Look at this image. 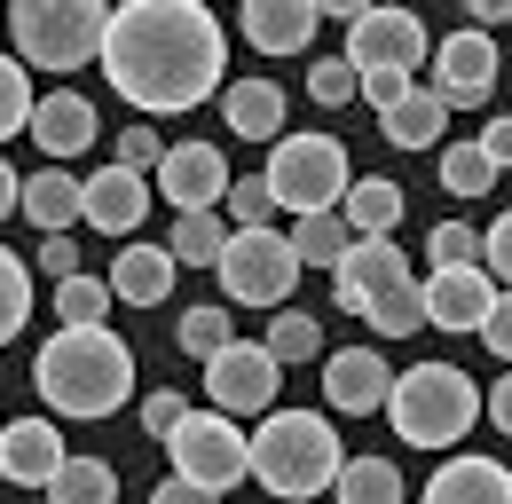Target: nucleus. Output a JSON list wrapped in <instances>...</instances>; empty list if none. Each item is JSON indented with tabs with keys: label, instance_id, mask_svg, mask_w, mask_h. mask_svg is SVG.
Returning <instances> with one entry per match:
<instances>
[{
	"label": "nucleus",
	"instance_id": "f257e3e1",
	"mask_svg": "<svg viewBox=\"0 0 512 504\" xmlns=\"http://www.w3.org/2000/svg\"><path fill=\"white\" fill-rule=\"evenodd\" d=\"M95 63L142 119H182L229 87V32L205 0H119Z\"/></svg>",
	"mask_w": 512,
	"mask_h": 504
},
{
	"label": "nucleus",
	"instance_id": "f03ea898",
	"mask_svg": "<svg viewBox=\"0 0 512 504\" xmlns=\"http://www.w3.org/2000/svg\"><path fill=\"white\" fill-rule=\"evenodd\" d=\"M32 386L56 418H111L134 402V347L111 323H56L32 355Z\"/></svg>",
	"mask_w": 512,
	"mask_h": 504
},
{
	"label": "nucleus",
	"instance_id": "7ed1b4c3",
	"mask_svg": "<svg viewBox=\"0 0 512 504\" xmlns=\"http://www.w3.org/2000/svg\"><path fill=\"white\" fill-rule=\"evenodd\" d=\"M347 449H339V426L323 410H268L253 434V481L284 504H308L339 481Z\"/></svg>",
	"mask_w": 512,
	"mask_h": 504
},
{
	"label": "nucleus",
	"instance_id": "20e7f679",
	"mask_svg": "<svg viewBox=\"0 0 512 504\" xmlns=\"http://www.w3.org/2000/svg\"><path fill=\"white\" fill-rule=\"evenodd\" d=\"M386 418H394V434L410 441V449H449V441L473 434L481 386L457 371V363H410V371H394Z\"/></svg>",
	"mask_w": 512,
	"mask_h": 504
},
{
	"label": "nucleus",
	"instance_id": "39448f33",
	"mask_svg": "<svg viewBox=\"0 0 512 504\" xmlns=\"http://www.w3.org/2000/svg\"><path fill=\"white\" fill-rule=\"evenodd\" d=\"M111 0H8V40L32 71H79L103 56Z\"/></svg>",
	"mask_w": 512,
	"mask_h": 504
},
{
	"label": "nucleus",
	"instance_id": "423d86ee",
	"mask_svg": "<svg viewBox=\"0 0 512 504\" xmlns=\"http://www.w3.org/2000/svg\"><path fill=\"white\" fill-rule=\"evenodd\" d=\"M260 182H268V197H276L284 213H339L347 189H355L347 142H339V134H276Z\"/></svg>",
	"mask_w": 512,
	"mask_h": 504
},
{
	"label": "nucleus",
	"instance_id": "0eeeda50",
	"mask_svg": "<svg viewBox=\"0 0 512 504\" xmlns=\"http://www.w3.org/2000/svg\"><path fill=\"white\" fill-rule=\"evenodd\" d=\"M300 268H308V260L292 252V237H276V229H229V245L213 260L229 308H284L292 284H300Z\"/></svg>",
	"mask_w": 512,
	"mask_h": 504
},
{
	"label": "nucleus",
	"instance_id": "6e6552de",
	"mask_svg": "<svg viewBox=\"0 0 512 504\" xmlns=\"http://www.w3.org/2000/svg\"><path fill=\"white\" fill-rule=\"evenodd\" d=\"M166 449H174V473L197 481V489H213V497H229L237 481H253V434H237L229 410H190L166 434Z\"/></svg>",
	"mask_w": 512,
	"mask_h": 504
},
{
	"label": "nucleus",
	"instance_id": "1a4fd4ad",
	"mask_svg": "<svg viewBox=\"0 0 512 504\" xmlns=\"http://www.w3.org/2000/svg\"><path fill=\"white\" fill-rule=\"evenodd\" d=\"M426 56H434V40H426V24H418L402 0H379V8H363V16L347 24L355 79H371V71H418Z\"/></svg>",
	"mask_w": 512,
	"mask_h": 504
},
{
	"label": "nucleus",
	"instance_id": "9d476101",
	"mask_svg": "<svg viewBox=\"0 0 512 504\" xmlns=\"http://www.w3.org/2000/svg\"><path fill=\"white\" fill-rule=\"evenodd\" d=\"M276 386H284V363L268 355V339H229V347L205 363V394H213V410H229V418H268V410H276Z\"/></svg>",
	"mask_w": 512,
	"mask_h": 504
},
{
	"label": "nucleus",
	"instance_id": "9b49d317",
	"mask_svg": "<svg viewBox=\"0 0 512 504\" xmlns=\"http://www.w3.org/2000/svg\"><path fill=\"white\" fill-rule=\"evenodd\" d=\"M229 158L213 150V142H166V158L150 166V189L174 205V213H221V197H229Z\"/></svg>",
	"mask_w": 512,
	"mask_h": 504
},
{
	"label": "nucleus",
	"instance_id": "f8f14e48",
	"mask_svg": "<svg viewBox=\"0 0 512 504\" xmlns=\"http://www.w3.org/2000/svg\"><path fill=\"white\" fill-rule=\"evenodd\" d=\"M426 71H434L426 87L442 95L449 111H473V103H489V95H497V40H489L481 24H473V32H449L442 48L426 56Z\"/></svg>",
	"mask_w": 512,
	"mask_h": 504
},
{
	"label": "nucleus",
	"instance_id": "ddd939ff",
	"mask_svg": "<svg viewBox=\"0 0 512 504\" xmlns=\"http://www.w3.org/2000/svg\"><path fill=\"white\" fill-rule=\"evenodd\" d=\"M402 276H410V252L394 245V237H355L347 260L331 268V308H339V315H363L379 292H394Z\"/></svg>",
	"mask_w": 512,
	"mask_h": 504
},
{
	"label": "nucleus",
	"instance_id": "4468645a",
	"mask_svg": "<svg viewBox=\"0 0 512 504\" xmlns=\"http://www.w3.org/2000/svg\"><path fill=\"white\" fill-rule=\"evenodd\" d=\"M71 441L56 434V418H8L0 426V481L8 489H48L64 473Z\"/></svg>",
	"mask_w": 512,
	"mask_h": 504
},
{
	"label": "nucleus",
	"instance_id": "2eb2a0df",
	"mask_svg": "<svg viewBox=\"0 0 512 504\" xmlns=\"http://www.w3.org/2000/svg\"><path fill=\"white\" fill-rule=\"evenodd\" d=\"M489 308H497V276H489L481 260L426 276V323H434V331H481Z\"/></svg>",
	"mask_w": 512,
	"mask_h": 504
},
{
	"label": "nucleus",
	"instance_id": "dca6fc26",
	"mask_svg": "<svg viewBox=\"0 0 512 504\" xmlns=\"http://www.w3.org/2000/svg\"><path fill=\"white\" fill-rule=\"evenodd\" d=\"M386 394H394V371H386L379 347H339V355H323V402H331L339 418L386 410Z\"/></svg>",
	"mask_w": 512,
	"mask_h": 504
},
{
	"label": "nucleus",
	"instance_id": "f3484780",
	"mask_svg": "<svg viewBox=\"0 0 512 504\" xmlns=\"http://www.w3.org/2000/svg\"><path fill=\"white\" fill-rule=\"evenodd\" d=\"M150 174H134V166H103V174H87V229H103V237H142V213H150Z\"/></svg>",
	"mask_w": 512,
	"mask_h": 504
},
{
	"label": "nucleus",
	"instance_id": "a211bd4d",
	"mask_svg": "<svg viewBox=\"0 0 512 504\" xmlns=\"http://www.w3.org/2000/svg\"><path fill=\"white\" fill-rule=\"evenodd\" d=\"M237 24H245V40H253L260 56H300V48L316 40L323 8L316 0H245Z\"/></svg>",
	"mask_w": 512,
	"mask_h": 504
},
{
	"label": "nucleus",
	"instance_id": "6ab92c4d",
	"mask_svg": "<svg viewBox=\"0 0 512 504\" xmlns=\"http://www.w3.org/2000/svg\"><path fill=\"white\" fill-rule=\"evenodd\" d=\"M95 134H103L95 103H87V95H71V87H56V95H40V103H32V142H40L56 166H64V158H79Z\"/></svg>",
	"mask_w": 512,
	"mask_h": 504
},
{
	"label": "nucleus",
	"instance_id": "aec40b11",
	"mask_svg": "<svg viewBox=\"0 0 512 504\" xmlns=\"http://www.w3.org/2000/svg\"><path fill=\"white\" fill-rule=\"evenodd\" d=\"M426 504H512V473L497 457H442L434 481H426Z\"/></svg>",
	"mask_w": 512,
	"mask_h": 504
},
{
	"label": "nucleus",
	"instance_id": "412c9836",
	"mask_svg": "<svg viewBox=\"0 0 512 504\" xmlns=\"http://www.w3.org/2000/svg\"><path fill=\"white\" fill-rule=\"evenodd\" d=\"M174 252L166 245H142L127 237V252H111V300H127V308H158L166 292H174Z\"/></svg>",
	"mask_w": 512,
	"mask_h": 504
},
{
	"label": "nucleus",
	"instance_id": "4be33fe9",
	"mask_svg": "<svg viewBox=\"0 0 512 504\" xmlns=\"http://www.w3.org/2000/svg\"><path fill=\"white\" fill-rule=\"evenodd\" d=\"M40 237H64L71 221H87V182H71V166H48L24 182V205H16Z\"/></svg>",
	"mask_w": 512,
	"mask_h": 504
},
{
	"label": "nucleus",
	"instance_id": "5701e85b",
	"mask_svg": "<svg viewBox=\"0 0 512 504\" xmlns=\"http://www.w3.org/2000/svg\"><path fill=\"white\" fill-rule=\"evenodd\" d=\"M221 119H229V134H245V142H276L284 134V87L276 79H229L221 87Z\"/></svg>",
	"mask_w": 512,
	"mask_h": 504
},
{
	"label": "nucleus",
	"instance_id": "b1692460",
	"mask_svg": "<svg viewBox=\"0 0 512 504\" xmlns=\"http://www.w3.org/2000/svg\"><path fill=\"white\" fill-rule=\"evenodd\" d=\"M442 126H449V103L434 95V87H410V95L379 119V134L394 142V150H442Z\"/></svg>",
	"mask_w": 512,
	"mask_h": 504
},
{
	"label": "nucleus",
	"instance_id": "393cba45",
	"mask_svg": "<svg viewBox=\"0 0 512 504\" xmlns=\"http://www.w3.org/2000/svg\"><path fill=\"white\" fill-rule=\"evenodd\" d=\"M339 221H347L355 237H394V221H402V182H386V174L355 182L347 205H339Z\"/></svg>",
	"mask_w": 512,
	"mask_h": 504
},
{
	"label": "nucleus",
	"instance_id": "a878e982",
	"mask_svg": "<svg viewBox=\"0 0 512 504\" xmlns=\"http://www.w3.org/2000/svg\"><path fill=\"white\" fill-rule=\"evenodd\" d=\"M284 237H292V252H300L308 268H339L347 245H355V229H347L339 213H292V229H284Z\"/></svg>",
	"mask_w": 512,
	"mask_h": 504
},
{
	"label": "nucleus",
	"instance_id": "bb28decb",
	"mask_svg": "<svg viewBox=\"0 0 512 504\" xmlns=\"http://www.w3.org/2000/svg\"><path fill=\"white\" fill-rule=\"evenodd\" d=\"M331 504H402V473L386 457H347L331 481Z\"/></svg>",
	"mask_w": 512,
	"mask_h": 504
},
{
	"label": "nucleus",
	"instance_id": "cd10ccee",
	"mask_svg": "<svg viewBox=\"0 0 512 504\" xmlns=\"http://www.w3.org/2000/svg\"><path fill=\"white\" fill-rule=\"evenodd\" d=\"M48 504H119V473L103 457H64V473L48 481Z\"/></svg>",
	"mask_w": 512,
	"mask_h": 504
},
{
	"label": "nucleus",
	"instance_id": "c85d7f7f",
	"mask_svg": "<svg viewBox=\"0 0 512 504\" xmlns=\"http://www.w3.org/2000/svg\"><path fill=\"white\" fill-rule=\"evenodd\" d=\"M221 245H229V221H221V213H174L166 252H174L182 268H213V260H221Z\"/></svg>",
	"mask_w": 512,
	"mask_h": 504
},
{
	"label": "nucleus",
	"instance_id": "c756f323",
	"mask_svg": "<svg viewBox=\"0 0 512 504\" xmlns=\"http://www.w3.org/2000/svg\"><path fill=\"white\" fill-rule=\"evenodd\" d=\"M32 323V252H8L0 245V347Z\"/></svg>",
	"mask_w": 512,
	"mask_h": 504
},
{
	"label": "nucleus",
	"instance_id": "7c9ffc66",
	"mask_svg": "<svg viewBox=\"0 0 512 504\" xmlns=\"http://www.w3.org/2000/svg\"><path fill=\"white\" fill-rule=\"evenodd\" d=\"M442 189H449V197H489V189H497L489 150H481V142H449V150H442Z\"/></svg>",
	"mask_w": 512,
	"mask_h": 504
},
{
	"label": "nucleus",
	"instance_id": "2f4dec72",
	"mask_svg": "<svg viewBox=\"0 0 512 504\" xmlns=\"http://www.w3.org/2000/svg\"><path fill=\"white\" fill-rule=\"evenodd\" d=\"M24 71H32V63L0 48V142H8V134H32V103H40V95H32Z\"/></svg>",
	"mask_w": 512,
	"mask_h": 504
},
{
	"label": "nucleus",
	"instance_id": "473e14b6",
	"mask_svg": "<svg viewBox=\"0 0 512 504\" xmlns=\"http://www.w3.org/2000/svg\"><path fill=\"white\" fill-rule=\"evenodd\" d=\"M174 339H182V355L213 363V355L237 339V323H229V308H190V315H174Z\"/></svg>",
	"mask_w": 512,
	"mask_h": 504
},
{
	"label": "nucleus",
	"instance_id": "72a5a7b5",
	"mask_svg": "<svg viewBox=\"0 0 512 504\" xmlns=\"http://www.w3.org/2000/svg\"><path fill=\"white\" fill-rule=\"evenodd\" d=\"M268 355L276 363H308V355H323V323L300 308H284L276 323H268Z\"/></svg>",
	"mask_w": 512,
	"mask_h": 504
},
{
	"label": "nucleus",
	"instance_id": "f704fd0d",
	"mask_svg": "<svg viewBox=\"0 0 512 504\" xmlns=\"http://www.w3.org/2000/svg\"><path fill=\"white\" fill-rule=\"evenodd\" d=\"M56 315L64 323H103L111 315V276H64L56 284Z\"/></svg>",
	"mask_w": 512,
	"mask_h": 504
},
{
	"label": "nucleus",
	"instance_id": "c9c22d12",
	"mask_svg": "<svg viewBox=\"0 0 512 504\" xmlns=\"http://www.w3.org/2000/svg\"><path fill=\"white\" fill-rule=\"evenodd\" d=\"M308 95H316L323 111H339V103L363 95V79H355V63H347V56H323V63H308Z\"/></svg>",
	"mask_w": 512,
	"mask_h": 504
},
{
	"label": "nucleus",
	"instance_id": "e433bc0d",
	"mask_svg": "<svg viewBox=\"0 0 512 504\" xmlns=\"http://www.w3.org/2000/svg\"><path fill=\"white\" fill-rule=\"evenodd\" d=\"M221 205H229V221H237V229H268V213H276V197H268V182H260V174L229 182V197H221Z\"/></svg>",
	"mask_w": 512,
	"mask_h": 504
},
{
	"label": "nucleus",
	"instance_id": "4c0bfd02",
	"mask_svg": "<svg viewBox=\"0 0 512 504\" xmlns=\"http://www.w3.org/2000/svg\"><path fill=\"white\" fill-rule=\"evenodd\" d=\"M426 252H434V268H465V260H481V229H465V221H442V229L426 237Z\"/></svg>",
	"mask_w": 512,
	"mask_h": 504
},
{
	"label": "nucleus",
	"instance_id": "58836bf2",
	"mask_svg": "<svg viewBox=\"0 0 512 504\" xmlns=\"http://www.w3.org/2000/svg\"><path fill=\"white\" fill-rule=\"evenodd\" d=\"M158 158H166V134H158V126H119V166L150 174Z\"/></svg>",
	"mask_w": 512,
	"mask_h": 504
},
{
	"label": "nucleus",
	"instance_id": "ea45409f",
	"mask_svg": "<svg viewBox=\"0 0 512 504\" xmlns=\"http://www.w3.org/2000/svg\"><path fill=\"white\" fill-rule=\"evenodd\" d=\"M182 418H190V402H182V394H174V386H158V394H142V434H174V426H182Z\"/></svg>",
	"mask_w": 512,
	"mask_h": 504
},
{
	"label": "nucleus",
	"instance_id": "a19ab883",
	"mask_svg": "<svg viewBox=\"0 0 512 504\" xmlns=\"http://www.w3.org/2000/svg\"><path fill=\"white\" fill-rule=\"evenodd\" d=\"M481 268H489V276H497V284L512 292V213L481 229Z\"/></svg>",
	"mask_w": 512,
	"mask_h": 504
},
{
	"label": "nucleus",
	"instance_id": "79ce46f5",
	"mask_svg": "<svg viewBox=\"0 0 512 504\" xmlns=\"http://www.w3.org/2000/svg\"><path fill=\"white\" fill-rule=\"evenodd\" d=\"M32 268H40V276H56V284H64V276H79V245H71V229H64V237H40Z\"/></svg>",
	"mask_w": 512,
	"mask_h": 504
},
{
	"label": "nucleus",
	"instance_id": "37998d69",
	"mask_svg": "<svg viewBox=\"0 0 512 504\" xmlns=\"http://www.w3.org/2000/svg\"><path fill=\"white\" fill-rule=\"evenodd\" d=\"M481 339H489L497 363H512V292L505 284H497V308H489V323H481Z\"/></svg>",
	"mask_w": 512,
	"mask_h": 504
},
{
	"label": "nucleus",
	"instance_id": "c03bdc74",
	"mask_svg": "<svg viewBox=\"0 0 512 504\" xmlns=\"http://www.w3.org/2000/svg\"><path fill=\"white\" fill-rule=\"evenodd\" d=\"M481 418H489V426H497V434L512 441V363H505V378H497V386L481 394Z\"/></svg>",
	"mask_w": 512,
	"mask_h": 504
},
{
	"label": "nucleus",
	"instance_id": "a18cd8bd",
	"mask_svg": "<svg viewBox=\"0 0 512 504\" xmlns=\"http://www.w3.org/2000/svg\"><path fill=\"white\" fill-rule=\"evenodd\" d=\"M150 504H221V497H213V489H197V481H182V473H174V481H158V489H150Z\"/></svg>",
	"mask_w": 512,
	"mask_h": 504
},
{
	"label": "nucleus",
	"instance_id": "49530a36",
	"mask_svg": "<svg viewBox=\"0 0 512 504\" xmlns=\"http://www.w3.org/2000/svg\"><path fill=\"white\" fill-rule=\"evenodd\" d=\"M481 150H489V166L505 174V166H512V119H489V126H481Z\"/></svg>",
	"mask_w": 512,
	"mask_h": 504
},
{
	"label": "nucleus",
	"instance_id": "de8ad7c7",
	"mask_svg": "<svg viewBox=\"0 0 512 504\" xmlns=\"http://www.w3.org/2000/svg\"><path fill=\"white\" fill-rule=\"evenodd\" d=\"M16 205H24V174H16V166H8V158H0V221H8V213H16Z\"/></svg>",
	"mask_w": 512,
	"mask_h": 504
},
{
	"label": "nucleus",
	"instance_id": "09e8293b",
	"mask_svg": "<svg viewBox=\"0 0 512 504\" xmlns=\"http://www.w3.org/2000/svg\"><path fill=\"white\" fill-rule=\"evenodd\" d=\"M465 8H473L481 32H489V24H512V0H465Z\"/></svg>",
	"mask_w": 512,
	"mask_h": 504
},
{
	"label": "nucleus",
	"instance_id": "8fccbe9b",
	"mask_svg": "<svg viewBox=\"0 0 512 504\" xmlns=\"http://www.w3.org/2000/svg\"><path fill=\"white\" fill-rule=\"evenodd\" d=\"M323 16H339V24H355V16H363V8H379V0H316Z\"/></svg>",
	"mask_w": 512,
	"mask_h": 504
}]
</instances>
